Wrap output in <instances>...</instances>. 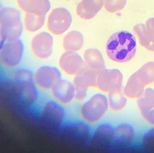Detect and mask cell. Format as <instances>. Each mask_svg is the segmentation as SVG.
Returning a JSON list of instances; mask_svg holds the SVG:
<instances>
[{"label": "cell", "mask_w": 154, "mask_h": 153, "mask_svg": "<svg viewBox=\"0 0 154 153\" xmlns=\"http://www.w3.org/2000/svg\"><path fill=\"white\" fill-rule=\"evenodd\" d=\"M106 50L107 57L113 61L128 62L136 54V39L129 32L119 31L110 36L106 44Z\"/></svg>", "instance_id": "1"}, {"label": "cell", "mask_w": 154, "mask_h": 153, "mask_svg": "<svg viewBox=\"0 0 154 153\" xmlns=\"http://www.w3.org/2000/svg\"><path fill=\"white\" fill-rule=\"evenodd\" d=\"M16 93L24 104L30 106L38 98V91L34 81L33 75L28 70L21 69L14 73L10 80Z\"/></svg>", "instance_id": "2"}, {"label": "cell", "mask_w": 154, "mask_h": 153, "mask_svg": "<svg viewBox=\"0 0 154 153\" xmlns=\"http://www.w3.org/2000/svg\"><path fill=\"white\" fill-rule=\"evenodd\" d=\"M23 31L20 13L11 7L0 10V35L1 43L19 39Z\"/></svg>", "instance_id": "3"}, {"label": "cell", "mask_w": 154, "mask_h": 153, "mask_svg": "<svg viewBox=\"0 0 154 153\" xmlns=\"http://www.w3.org/2000/svg\"><path fill=\"white\" fill-rule=\"evenodd\" d=\"M109 108L107 97L102 93L94 94L85 102L80 109V115L86 123H97L106 115Z\"/></svg>", "instance_id": "4"}, {"label": "cell", "mask_w": 154, "mask_h": 153, "mask_svg": "<svg viewBox=\"0 0 154 153\" xmlns=\"http://www.w3.org/2000/svg\"><path fill=\"white\" fill-rule=\"evenodd\" d=\"M24 53V45L20 39L1 44L0 61L5 67L13 68L20 62Z\"/></svg>", "instance_id": "5"}, {"label": "cell", "mask_w": 154, "mask_h": 153, "mask_svg": "<svg viewBox=\"0 0 154 153\" xmlns=\"http://www.w3.org/2000/svg\"><path fill=\"white\" fill-rule=\"evenodd\" d=\"M72 22L70 13L66 8L59 7L53 9L49 15L47 27L53 34L62 35L69 29Z\"/></svg>", "instance_id": "6"}, {"label": "cell", "mask_w": 154, "mask_h": 153, "mask_svg": "<svg viewBox=\"0 0 154 153\" xmlns=\"http://www.w3.org/2000/svg\"><path fill=\"white\" fill-rule=\"evenodd\" d=\"M123 80L122 74L119 70L103 69L99 72L96 87L102 92L108 93L114 90L123 88Z\"/></svg>", "instance_id": "7"}, {"label": "cell", "mask_w": 154, "mask_h": 153, "mask_svg": "<svg viewBox=\"0 0 154 153\" xmlns=\"http://www.w3.org/2000/svg\"><path fill=\"white\" fill-rule=\"evenodd\" d=\"M33 79L36 86L39 88L49 90L61 79V74L59 70L54 66H41L34 74Z\"/></svg>", "instance_id": "8"}, {"label": "cell", "mask_w": 154, "mask_h": 153, "mask_svg": "<svg viewBox=\"0 0 154 153\" xmlns=\"http://www.w3.org/2000/svg\"><path fill=\"white\" fill-rule=\"evenodd\" d=\"M54 38L50 34L42 32L35 35L31 41V49L34 55L41 60L48 59L52 55Z\"/></svg>", "instance_id": "9"}, {"label": "cell", "mask_w": 154, "mask_h": 153, "mask_svg": "<svg viewBox=\"0 0 154 153\" xmlns=\"http://www.w3.org/2000/svg\"><path fill=\"white\" fill-rule=\"evenodd\" d=\"M59 65L65 73L75 76L85 66L84 61L76 52L66 51L60 56Z\"/></svg>", "instance_id": "10"}, {"label": "cell", "mask_w": 154, "mask_h": 153, "mask_svg": "<svg viewBox=\"0 0 154 153\" xmlns=\"http://www.w3.org/2000/svg\"><path fill=\"white\" fill-rule=\"evenodd\" d=\"M141 46L149 51L154 52V17L143 24H137L133 29Z\"/></svg>", "instance_id": "11"}, {"label": "cell", "mask_w": 154, "mask_h": 153, "mask_svg": "<svg viewBox=\"0 0 154 153\" xmlns=\"http://www.w3.org/2000/svg\"><path fill=\"white\" fill-rule=\"evenodd\" d=\"M54 100L61 105H67L75 99L74 85L69 81L61 79L51 90Z\"/></svg>", "instance_id": "12"}, {"label": "cell", "mask_w": 154, "mask_h": 153, "mask_svg": "<svg viewBox=\"0 0 154 153\" xmlns=\"http://www.w3.org/2000/svg\"><path fill=\"white\" fill-rule=\"evenodd\" d=\"M135 133L132 125L122 123L114 128L112 142L119 148L130 146L134 142Z\"/></svg>", "instance_id": "13"}, {"label": "cell", "mask_w": 154, "mask_h": 153, "mask_svg": "<svg viewBox=\"0 0 154 153\" xmlns=\"http://www.w3.org/2000/svg\"><path fill=\"white\" fill-rule=\"evenodd\" d=\"M42 116L43 118L49 123L60 124L65 119V110L61 104L56 101H48L43 105Z\"/></svg>", "instance_id": "14"}, {"label": "cell", "mask_w": 154, "mask_h": 153, "mask_svg": "<svg viewBox=\"0 0 154 153\" xmlns=\"http://www.w3.org/2000/svg\"><path fill=\"white\" fill-rule=\"evenodd\" d=\"M98 73L99 71L84 66L75 76V87L85 90H88L89 87H96Z\"/></svg>", "instance_id": "15"}, {"label": "cell", "mask_w": 154, "mask_h": 153, "mask_svg": "<svg viewBox=\"0 0 154 153\" xmlns=\"http://www.w3.org/2000/svg\"><path fill=\"white\" fill-rule=\"evenodd\" d=\"M19 7L26 14L45 16L51 8L49 0H17Z\"/></svg>", "instance_id": "16"}, {"label": "cell", "mask_w": 154, "mask_h": 153, "mask_svg": "<svg viewBox=\"0 0 154 153\" xmlns=\"http://www.w3.org/2000/svg\"><path fill=\"white\" fill-rule=\"evenodd\" d=\"M103 6V0H82L77 5L76 13L82 19L89 20L97 15Z\"/></svg>", "instance_id": "17"}, {"label": "cell", "mask_w": 154, "mask_h": 153, "mask_svg": "<svg viewBox=\"0 0 154 153\" xmlns=\"http://www.w3.org/2000/svg\"><path fill=\"white\" fill-rule=\"evenodd\" d=\"M83 61L86 67L99 72L106 67L102 54L100 50L94 48L88 49L84 52Z\"/></svg>", "instance_id": "18"}, {"label": "cell", "mask_w": 154, "mask_h": 153, "mask_svg": "<svg viewBox=\"0 0 154 153\" xmlns=\"http://www.w3.org/2000/svg\"><path fill=\"white\" fill-rule=\"evenodd\" d=\"M145 87L135 72L129 77L123 91L127 98L137 99L143 93Z\"/></svg>", "instance_id": "19"}, {"label": "cell", "mask_w": 154, "mask_h": 153, "mask_svg": "<svg viewBox=\"0 0 154 153\" xmlns=\"http://www.w3.org/2000/svg\"><path fill=\"white\" fill-rule=\"evenodd\" d=\"M84 44V37L81 32L73 30L65 35L63 46L66 51L77 52L82 49Z\"/></svg>", "instance_id": "20"}, {"label": "cell", "mask_w": 154, "mask_h": 153, "mask_svg": "<svg viewBox=\"0 0 154 153\" xmlns=\"http://www.w3.org/2000/svg\"><path fill=\"white\" fill-rule=\"evenodd\" d=\"M109 108L115 112L122 110L127 104V98L123 91V88L114 90L108 93Z\"/></svg>", "instance_id": "21"}, {"label": "cell", "mask_w": 154, "mask_h": 153, "mask_svg": "<svg viewBox=\"0 0 154 153\" xmlns=\"http://www.w3.org/2000/svg\"><path fill=\"white\" fill-rule=\"evenodd\" d=\"M137 105L140 112L143 118L149 111L154 109V89H145L142 96L137 99Z\"/></svg>", "instance_id": "22"}, {"label": "cell", "mask_w": 154, "mask_h": 153, "mask_svg": "<svg viewBox=\"0 0 154 153\" xmlns=\"http://www.w3.org/2000/svg\"><path fill=\"white\" fill-rule=\"evenodd\" d=\"M136 74L140 80L145 86L154 82V62H146L136 71Z\"/></svg>", "instance_id": "23"}, {"label": "cell", "mask_w": 154, "mask_h": 153, "mask_svg": "<svg viewBox=\"0 0 154 153\" xmlns=\"http://www.w3.org/2000/svg\"><path fill=\"white\" fill-rule=\"evenodd\" d=\"M45 16L26 14L24 18V25L26 30L30 32H35L40 30L45 23Z\"/></svg>", "instance_id": "24"}, {"label": "cell", "mask_w": 154, "mask_h": 153, "mask_svg": "<svg viewBox=\"0 0 154 153\" xmlns=\"http://www.w3.org/2000/svg\"><path fill=\"white\" fill-rule=\"evenodd\" d=\"M114 128L108 124H103L98 127L94 134V138L100 142H112Z\"/></svg>", "instance_id": "25"}, {"label": "cell", "mask_w": 154, "mask_h": 153, "mask_svg": "<svg viewBox=\"0 0 154 153\" xmlns=\"http://www.w3.org/2000/svg\"><path fill=\"white\" fill-rule=\"evenodd\" d=\"M127 0H103V6L107 12L115 13L121 11L126 6Z\"/></svg>", "instance_id": "26"}, {"label": "cell", "mask_w": 154, "mask_h": 153, "mask_svg": "<svg viewBox=\"0 0 154 153\" xmlns=\"http://www.w3.org/2000/svg\"><path fill=\"white\" fill-rule=\"evenodd\" d=\"M143 143V146L147 148L154 149V127L144 134Z\"/></svg>", "instance_id": "27"}, {"label": "cell", "mask_w": 154, "mask_h": 153, "mask_svg": "<svg viewBox=\"0 0 154 153\" xmlns=\"http://www.w3.org/2000/svg\"><path fill=\"white\" fill-rule=\"evenodd\" d=\"M143 118L148 124L154 127V109L149 111Z\"/></svg>", "instance_id": "28"}, {"label": "cell", "mask_w": 154, "mask_h": 153, "mask_svg": "<svg viewBox=\"0 0 154 153\" xmlns=\"http://www.w3.org/2000/svg\"><path fill=\"white\" fill-rule=\"evenodd\" d=\"M65 1H70V0H65Z\"/></svg>", "instance_id": "29"}]
</instances>
